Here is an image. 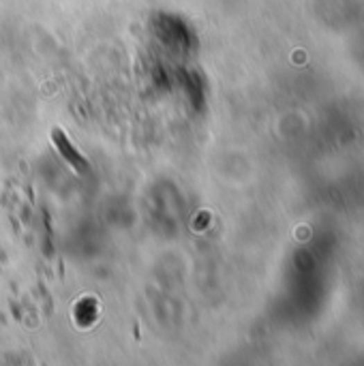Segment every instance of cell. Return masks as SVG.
I'll use <instances>...</instances> for the list:
<instances>
[{
  "label": "cell",
  "instance_id": "1",
  "mask_svg": "<svg viewBox=\"0 0 364 366\" xmlns=\"http://www.w3.org/2000/svg\"><path fill=\"white\" fill-rule=\"evenodd\" d=\"M52 143L58 148V152H60V157L71 165V169L76 174H80V176H84V174H88V169H90V163L84 159V155L76 148V146L71 143V139L60 131V129H52Z\"/></svg>",
  "mask_w": 364,
  "mask_h": 366
}]
</instances>
